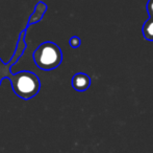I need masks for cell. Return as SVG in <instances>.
<instances>
[{"mask_svg": "<svg viewBox=\"0 0 153 153\" xmlns=\"http://www.w3.org/2000/svg\"><path fill=\"white\" fill-rule=\"evenodd\" d=\"M142 32H143V36L146 40L153 42V19L152 18H149L144 23Z\"/></svg>", "mask_w": 153, "mask_h": 153, "instance_id": "8992f818", "label": "cell"}, {"mask_svg": "<svg viewBox=\"0 0 153 153\" xmlns=\"http://www.w3.org/2000/svg\"><path fill=\"white\" fill-rule=\"evenodd\" d=\"M69 44H70V46L72 47V48H78L81 44L80 38L77 37V36H73V37H71L70 40H69Z\"/></svg>", "mask_w": 153, "mask_h": 153, "instance_id": "52a82bcc", "label": "cell"}, {"mask_svg": "<svg viewBox=\"0 0 153 153\" xmlns=\"http://www.w3.org/2000/svg\"><path fill=\"white\" fill-rule=\"evenodd\" d=\"M146 10H147L148 15H149V18L153 19V0H148L147 5H146Z\"/></svg>", "mask_w": 153, "mask_h": 153, "instance_id": "ba28073f", "label": "cell"}, {"mask_svg": "<svg viewBox=\"0 0 153 153\" xmlns=\"http://www.w3.org/2000/svg\"><path fill=\"white\" fill-rule=\"evenodd\" d=\"M26 32H27V29H23V31L21 32L20 36H19V41H18V43H17L16 50H15V54H14V56H13L10 62L4 63V62L0 59V82H1V80L4 79V78L10 79V82L14 80V74H13L12 70H10V67H12V65L15 62L18 61L19 58L23 55L25 48L27 47L26 43H25V34H26Z\"/></svg>", "mask_w": 153, "mask_h": 153, "instance_id": "3957f363", "label": "cell"}, {"mask_svg": "<svg viewBox=\"0 0 153 153\" xmlns=\"http://www.w3.org/2000/svg\"><path fill=\"white\" fill-rule=\"evenodd\" d=\"M12 87L16 96L22 100L28 101L39 93L41 89V80L34 72L21 70L14 74Z\"/></svg>", "mask_w": 153, "mask_h": 153, "instance_id": "7a4b0ae2", "label": "cell"}, {"mask_svg": "<svg viewBox=\"0 0 153 153\" xmlns=\"http://www.w3.org/2000/svg\"><path fill=\"white\" fill-rule=\"evenodd\" d=\"M47 11V5L44 3V2L40 1L38 4H36V8H34V12L31 14L30 18H29V21H28V25H31L33 23L38 22L42 19V17L44 16V14L46 13Z\"/></svg>", "mask_w": 153, "mask_h": 153, "instance_id": "5b68a950", "label": "cell"}, {"mask_svg": "<svg viewBox=\"0 0 153 153\" xmlns=\"http://www.w3.org/2000/svg\"><path fill=\"white\" fill-rule=\"evenodd\" d=\"M91 78L85 72H77L72 78V86L76 91L83 92L91 86Z\"/></svg>", "mask_w": 153, "mask_h": 153, "instance_id": "277c9868", "label": "cell"}, {"mask_svg": "<svg viewBox=\"0 0 153 153\" xmlns=\"http://www.w3.org/2000/svg\"><path fill=\"white\" fill-rule=\"evenodd\" d=\"M32 59L40 69L53 70L62 64V53L56 43L45 41L34 49Z\"/></svg>", "mask_w": 153, "mask_h": 153, "instance_id": "6da1fadb", "label": "cell"}]
</instances>
